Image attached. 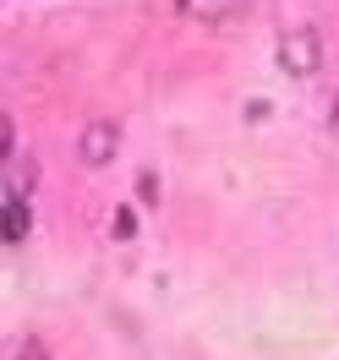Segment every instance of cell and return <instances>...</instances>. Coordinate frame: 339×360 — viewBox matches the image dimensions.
<instances>
[{
  "label": "cell",
  "mask_w": 339,
  "mask_h": 360,
  "mask_svg": "<svg viewBox=\"0 0 339 360\" xmlns=\"http://www.w3.org/2000/svg\"><path fill=\"white\" fill-rule=\"evenodd\" d=\"M235 6H241V0H181V11H192V17H208V22H214V17H230Z\"/></svg>",
  "instance_id": "4"
},
{
  "label": "cell",
  "mask_w": 339,
  "mask_h": 360,
  "mask_svg": "<svg viewBox=\"0 0 339 360\" xmlns=\"http://www.w3.org/2000/svg\"><path fill=\"white\" fill-rule=\"evenodd\" d=\"M132 235H137V213L121 207V213H115V240H132Z\"/></svg>",
  "instance_id": "5"
},
{
  "label": "cell",
  "mask_w": 339,
  "mask_h": 360,
  "mask_svg": "<svg viewBox=\"0 0 339 360\" xmlns=\"http://www.w3.org/2000/svg\"><path fill=\"white\" fill-rule=\"evenodd\" d=\"M0 224H6V240H23V235H27V202H23V197H11V202H6Z\"/></svg>",
  "instance_id": "3"
},
{
  "label": "cell",
  "mask_w": 339,
  "mask_h": 360,
  "mask_svg": "<svg viewBox=\"0 0 339 360\" xmlns=\"http://www.w3.org/2000/svg\"><path fill=\"white\" fill-rule=\"evenodd\" d=\"M17 360H49V349L39 338H23V344H17Z\"/></svg>",
  "instance_id": "6"
},
{
  "label": "cell",
  "mask_w": 339,
  "mask_h": 360,
  "mask_svg": "<svg viewBox=\"0 0 339 360\" xmlns=\"http://www.w3.org/2000/svg\"><path fill=\"white\" fill-rule=\"evenodd\" d=\"M115 148H121V126H115V120H93V126H82L77 158H82V164H110Z\"/></svg>",
  "instance_id": "2"
},
{
  "label": "cell",
  "mask_w": 339,
  "mask_h": 360,
  "mask_svg": "<svg viewBox=\"0 0 339 360\" xmlns=\"http://www.w3.org/2000/svg\"><path fill=\"white\" fill-rule=\"evenodd\" d=\"M279 66L290 71V77H312L323 66V39H317V27H290L285 39H279Z\"/></svg>",
  "instance_id": "1"
},
{
  "label": "cell",
  "mask_w": 339,
  "mask_h": 360,
  "mask_svg": "<svg viewBox=\"0 0 339 360\" xmlns=\"http://www.w3.org/2000/svg\"><path fill=\"white\" fill-rule=\"evenodd\" d=\"M328 131L339 136V93H334V104H328Z\"/></svg>",
  "instance_id": "7"
}]
</instances>
